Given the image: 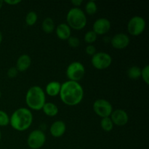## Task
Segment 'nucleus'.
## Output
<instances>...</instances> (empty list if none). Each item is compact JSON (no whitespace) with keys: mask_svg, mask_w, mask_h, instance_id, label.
Segmentation results:
<instances>
[{"mask_svg":"<svg viewBox=\"0 0 149 149\" xmlns=\"http://www.w3.org/2000/svg\"><path fill=\"white\" fill-rule=\"evenodd\" d=\"M84 89L79 82L66 81L61 84L60 98L65 105L75 106L79 104L84 98Z\"/></svg>","mask_w":149,"mask_h":149,"instance_id":"nucleus-1","label":"nucleus"},{"mask_svg":"<svg viewBox=\"0 0 149 149\" xmlns=\"http://www.w3.org/2000/svg\"><path fill=\"white\" fill-rule=\"evenodd\" d=\"M33 113L27 108H19L16 109L10 116V125L18 132L27 130L33 123Z\"/></svg>","mask_w":149,"mask_h":149,"instance_id":"nucleus-2","label":"nucleus"},{"mask_svg":"<svg viewBox=\"0 0 149 149\" xmlns=\"http://www.w3.org/2000/svg\"><path fill=\"white\" fill-rule=\"evenodd\" d=\"M46 103V95L41 87L34 85L28 90L26 95V103L33 111H40Z\"/></svg>","mask_w":149,"mask_h":149,"instance_id":"nucleus-3","label":"nucleus"},{"mask_svg":"<svg viewBox=\"0 0 149 149\" xmlns=\"http://www.w3.org/2000/svg\"><path fill=\"white\" fill-rule=\"evenodd\" d=\"M67 25L76 31L84 29L87 25V17L85 13L79 7H72L66 15Z\"/></svg>","mask_w":149,"mask_h":149,"instance_id":"nucleus-4","label":"nucleus"},{"mask_svg":"<svg viewBox=\"0 0 149 149\" xmlns=\"http://www.w3.org/2000/svg\"><path fill=\"white\" fill-rule=\"evenodd\" d=\"M85 67L79 61H74V62L71 63L68 65L66 68V74L67 78L69 81H79L84 77L85 75Z\"/></svg>","mask_w":149,"mask_h":149,"instance_id":"nucleus-5","label":"nucleus"},{"mask_svg":"<svg viewBox=\"0 0 149 149\" xmlns=\"http://www.w3.org/2000/svg\"><path fill=\"white\" fill-rule=\"evenodd\" d=\"M146 23L145 19L139 15L133 16L127 23V31L133 36H140L145 31Z\"/></svg>","mask_w":149,"mask_h":149,"instance_id":"nucleus-6","label":"nucleus"},{"mask_svg":"<svg viewBox=\"0 0 149 149\" xmlns=\"http://www.w3.org/2000/svg\"><path fill=\"white\" fill-rule=\"evenodd\" d=\"M93 107L95 113L101 119L110 117L113 111L111 103L106 99H97L93 103Z\"/></svg>","mask_w":149,"mask_h":149,"instance_id":"nucleus-7","label":"nucleus"},{"mask_svg":"<svg viewBox=\"0 0 149 149\" xmlns=\"http://www.w3.org/2000/svg\"><path fill=\"white\" fill-rule=\"evenodd\" d=\"M91 63L93 66L97 70H104L110 67L112 63V58L105 52H96L92 56Z\"/></svg>","mask_w":149,"mask_h":149,"instance_id":"nucleus-8","label":"nucleus"},{"mask_svg":"<svg viewBox=\"0 0 149 149\" xmlns=\"http://www.w3.org/2000/svg\"><path fill=\"white\" fill-rule=\"evenodd\" d=\"M46 142V135L41 130H35L30 132L27 138V144L31 149H39Z\"/></svg>","mask_w":149,"mask_h":149,"instance_id":"nucleus-9","label":"nucleus"},{"mask_svg":"<svg viewBox=\"0 0 149 149\" xmlns=\"http://www.w3.org/2000/svg\"><path fill=\"white\" fill-rule=\"evenodd\" d=\"M111 45L116 49H125L130 45V39L128 35L124 33H119L115 34L110 40Z\"/></svg>","mask_w":149,"mask_h":149,"instance_id":"nucleus-10","label":"nucleus"},{"mask_svg":"<svg viewBox=\"0 0 149 149\" xmlns=\"http://www.w3.org/2000/svg\"><path fill=\"white\" fill-rule=\"evenodd\" d=\"M111 27V25L109 19L100 17L94 22L93 26V31L97 35H104L110 31Z\"/></svg>","mask_w":149,"mask_h":149,"instance_id":"nucleus-11","label":"nucleus"},{"mask_svg":"<svg viewBox=\"0 0 149 149\" xmlns=\"http://www.w3.org/2000/svg\"><path fill=\"white\" fill-rule=\"evenodd\" d=\"M113 125L116 126H125L129 121V116L127 113L123 109H116L112 111L110 116Z\"/></svg>","mask_w":149,"mask_h":149,"instance_id":"nucleus-12","label":"nucleus"},{"mask_svg":"<svg viewBox=\"0 0 149 149\" xmlns=\"http://www.w3.org/2000/svg\"><path fill=\"white\" fill-rule=\"evenodd\" d=\"M66 125L63 121L57 120L52 124L49 128V132L54 138H61L65 134Z\"/></svg>","mask_w":149,"mask_h":149,"instance_id":"nucleus-13","label":"nucleus"},{"mask_svg":"<svg viewBox=\"0 0 149 149\" xmlns=\"http://www.w3.org/2000/svg\"><path fill=\"white\" fill-rule=\"evenodd\" d=\"M31 58L29 55L26 54H23L21 55L17 60V63H16L15 68L17 70L20 72H24V71H27L29 68V67L31 65Z\"/></svg>","mask_w":149,"mask_h":149,"instance_id":"nucleus-14","label":"nucleus"},{"mask_svg":"<svg viewBox=\"0 0 149 149\" xmlns=\"http://www.w3.org/2000/svg\"><path fill=\"white\" fill-rule=\"evenodd\" d=\"M56 35L58 39L61 40H68L71 35V29L67 23H63L58 25L55 29Z\"/></svg>","mask_w":149,"mask_h":149,"instance_id":"nucleus-15","label":"nucleus"},{"mask_svg":"<svg viewBox=\"0 0 149 149\" xmlns=\"http://www.w3.org/2000/svg\"><path fill=\"white\" fill-rule=\"evenodd\" d=\"M61 88V83L57 81H52L47 84L45 93L51 97H55V96L59 95Z\"/></svg>","mask_w":149,"mask_h":149,"instance_id":"nucleus-16","label":"nucleus"},{"mask_svg":"<svg viewBox=\"0 0 149 149\" xmlns=\"http://www.w3.org/2000/svg\"><path fill=\"white\" fill-rule=\"evenodd\" d=\"M42 110L43 111L45 115L49 116V117L55 116L58 113V111H59L58 106L54 103H51V102H48V103L46 102Z\"/></svg>","mask_w":149,"mask_h":149,"instance_id":"nucleus-17","label":"nucleus"},{"mask_svg":"<svg viewBox=\"0 0 149 149\" xmlns=\"http://www.w3.org/2000/svg\"><path fill=\"white\" fill-rule=\"evenodd\" d=\"M42 29L46 33H52L55 29V22L51 17H46L42 21Z\"/></svg>","mask_w":149,"mask_h":149,"instance_id":"nucleus-18","label":"nucleus"},{"mask_svg":"<svg viewBox=\"0 0 149 149\" xmlns=\"http://www.w3.org/2000/svg\"><path fill=\"white\" fill-rule=\"evenodd\" d=\"M141 68L140 67L133 65L130 67L127 70V76L130 79H137L141 77Z\"/></svg>","mask_w":149,"mask_h":149,"instance_id":"nucleus-19","label":"nucleus"},{"mask_svg":"<svg viewBox=\"0 0 149 149\" xmlns=\"http://www.w3.org/2000/svg\"><path fill=\"white\" fill-rule=\"evenodd\" d=\"M100 127L105 132H110L113 130V124L110 117H106L101 119Z\"/></svg>","mask_w":149,"mask_h":149,"instance_id":"nucleus-20","label":"nucleus"},{"mask_svg":"<svg viewBox=\"0 0 149 149\" xmlns=\"http://www.w3.org/2000/svg\"><path fill=\"white\" fill-rule=\"evenodd\" d=\"M38 20V15L36 14V12L34 11H30L26 16V19L25 21L27 26H32L33 25L36 24Z\"/></svg>","mask_w":149,"mask_h":149,"instance_id":"nucleus-21","label":"nucleus"},{"mask_svg":"<svg viewBox=\"0 0 149 149\" xmlns=\"http://www.w3.org/2000/svg\"><path fill=\"white\" fill-rule=\"evenodd\" d=\"M97 10V4L95 1H87L85 5V12L87 14L92 15L95 14Z\"/></svg>","mask_w":149,"mask_h":149,"instance_id":"nucleus-22","label":"nucleus"},{"mask_svg":"<svg viewBox=\"0 0 149 149\" xmlns=\"http://www.w3.org/2000/svg\"><path fill=\"white\" fill-rule=\"evenodd\" d=\"M97 35L93 31H89L84 35V39L86 43L89 44V45H92L97 40Z\"/></svg>","mask_w":149,"mask_h":149,"instance_id":"nucleus-23","label":"nucleus"},{"mask_svg":"<svg viewBox=\"0 0 149 149\" xmlns=\"http://www.w3.org/2000/svg\"><path fill=\"white\" fill-rule=\"evenodd\" d=\"M10 125V116L2 110H0V127H6Z\"/></svg>","mask_w":149,"mask_h":149,"instance_id":"nucleus-24","label":"nucleus"},{"mask_svg":"<svg viewBox=\"0 0 149 149\" xmlns=\"http://www.w3.org/2000/svg\"><path fill=\"white\" fill-rule=\"evenodd\" d=\"M141 77L143 79L144 82L148 85L149 84V65H146L141 69Z\"/></svg>","mask_w":149,"mask_h":149,"instance_id":"nucleus-25","label":"nucleus"},{"mask_svg":"<svg viewBox=\"0 0 149 149\" xmlns=\"http://www.w3.org/2000/svg\"><path fill=\"white\" fill-rule=\"evenodd\" d=\"M68 44L72 48H77L80 45V40L79 38L76 37V36H70L68 39Z\"/></svg>","mask_w":149,"mask_h":149,"instance_id":"nucleus-26","label":"nucleus"},{"mask_svg":"<svg viewBox=\"0 0 149 149\" xmlns=\"http://www.w3.org/2000/svg\"><path fill=\"white\" fill-rule=\"evenodd\" d=\"M17 74H18V71L17 70V68L15 67H11V68H9L7 71V75L9 78H15V77H17Z\"/></svg>","mask_w":149,"mask_h":149,"instance_id":"nucleus-27","label":"nucleus"},{"mask_svg":"<svg viewBox=\"0 0 149 149\" xmlns=\"http://www.w3.org/2000/svg\"><path fill=\"white\" fill-rule=\"evenodd\" d=\"M85 52L88 55H90V56H93L97 52L96 51V48L94 45H89L86 47L85 48Z\"/></svg>","mask_w":149,"mask_h":149,"instance_id":"nucleus-28","label":"nucleus"},{"mask_svg":"<svg viewBox=\"0 0 149 149\" xmlns=\"http://www.w3.org/2000/svg\"><path fill=\"white\" fill-rule=\"evenodd\" d=\"M4 3L9 4V5H17V4H20L21 2L20 0H5V1H3Z\"/></svg>","mask_w":149,"mask_h":149,"instance_id":"nucleus-29","label":"nucleus"},{"mask_svg":"<svg viewBox=\"0 0 149 149\" xmlns=\"http://www.w3.org/2000/svg\"><path fill=\"white\" fill-rule=\"evenodd\" d=\"M71 2L74 6V7H79V6L82 4L83 1L82 0H72Z\"/></svg>","mask_w":149,"mask_h":149,"instance_id":"nucleus-30","label":"nucleus"},{"mask_svg":"<svg viewBox=\"0 0 149 149\" xmlns=\"http://www.w3.org/2000/svg\"><path fill=\"white\" fill-rule=\"evenodd\" d=\"M2 40H3V35H2V33H1V32L0 31V45H1Z\"/></svg>","mask_w":149,"mask_h":149,"instance_id":"nucleus-31","label":"nucleus"},{"mask_svg":"<svg viewBox=\"0 0 149 149\" xmlns=\"http://www.w3.org/2000/svg\"><path fill=\"white\" fill-rule=\"evenodd\" d=\"M3 4H4V1H1V0H0V10H1V7H2Z\"/></svg>","mask_w":149,"mask_h":149,"instance_id":"nucleus-32","label":"nucleus"},{"mask_svg":"<svg viewBox=\"0 0 149 149\" xmlns=\"http://www.w3.org/2000/svg\"><path fill=\"white\" fill-rule=\"evenodd\" d=\"M1 130H0V142H1Z\"/></svg>","mask_w":149,"mask_h":149,"instance_id":"nucleus-33","label":"nucleus"},{"mask_svg":"<svg viewBox=\"0 0 149 149\" xmlns=\"http://www.w3.org/2000/svg\"><path fill=\"white\" fill-rule=\"evenodd\" d=\"M1 90H0V98H1Z\"/></svg>","mask_w":149,"mask_h":149,"instance_id":"nucleus-34","label":"nucleus"}]
</instances>
